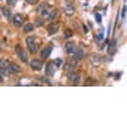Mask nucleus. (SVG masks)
I'll return each mask as SVG.
<instances>
[{
    "instance_id": "f257e3e1",
    "label": "nucleus",
    "mask_w": 127,
    "mask_h": 127,
    "mask_svg": "<svg viewBox=\"0 0 127 127\" xmlns=\"http://www.w3.org/2000/svg\"><path fill=\"white\" fill-rule=\"evenodd\" d=\"M26 43H27V46H28V50L30 53H36L38 51V47H39V44L37 42V39L35 37H27L26 38Z\"/></svg>"
},
{
    "instance_id": "f03ea898",
    "label": "nucleus",
    "mask_w": 127,
    "mask_h": 127,
    "mask_svg": "<svg viewBox=\"0 0 127 127\" xmlns=\"http://www.w3.org/2000/svg\"><path fill=\"white\" fill-rule=\"evenodd\" d=\"M15 51H16L17 56H19V58H20L21 60L23 61V63H28V54L20 44H17L16 46H15Z\"/></svg>"
},
{
    "instance_id": "7ed1b4c3",
    "label": "nucleus",
    "mask_w": 127,
    "mask_h": 127,
    "mask_svg": "<svg viewBox=\"0 0 127 127\" xmlns=\"http://www.w3.org/2000/svg\"><path fill=\"white\" fill-rule=\"evenodd\" d=\"M50 8H51V6L47 2H42L40 6L38 7V13H39L42 16H47L49 13H50Z\"/></svg>"
},
{
    "instance_id": "20e7f679",
    "label": "nucleus",
    "mask_w": 127,
    "mask_h": 127,
    "mask_svg": "<svg viewBox=\"0 0 127 127\" xmlns=\"http://www.w3.org/2000/svg\"><path fill=\"white\" fill-rule=\"evenodd\" d=\"M80 74L79 73H75V72H69V74H68V80H69V82L73 86H76V84L80 83Z\"/></svg>"
},
{
    "instance_id": "39448f33",
    "label": "nucleus",
    "mask_w": 127,
    "mask_h": 127,
    "mask_svg": "<svg viewBox=\"0 0 127 127\" xmlns=\"http://www.w3.org/2000/svg\"><path fill=\"white\" fill-rule=\"evenodd\" d=\"M8 63L9 61L6 60V59H1L0 60V74L1 75H8L9 72H8Z\"/></svg>"
},
{
    "instance_id": "423d86ee",
    "label": "nucleus",
    "mask_w": 127,
    "mask_h": 127,
    "mask_svg": "<svg viewBox=\"0 0 127 127\" xmlns=\"http://www.w3.org/2000/svg\"><path fill=\"white\" fill-rule=\"evenodd\" d=\"M56 68L57 66L53 64V61H51V63H47L46 65V70H45V73H46L47 76H53L54 73H56Z\"/></svg>"
},
{
    "instance_id": "0eeeda50",
    "label": "nucleus",
    "mask_w": 127,
    "mask_h": 127,
    "mask_svg": "<svg viewBox=\"0 0 127 127\" xmlns=\"http://www.w3.org/2000/svg\"><path fill=\"white\" fill-rule=\"evenodd\" d=\"M8 72L9 73H20L21 72V67L17 65L16 63H13V61H9L8 63Z\"/></svg>"
},
{
    "instance_id": "6e6552de",
    "label": "nucleus",
    "mask_w": 127,
    "mask_h": 127,
    "mask_svg": "<svg viewBox=\"0 0 127 127\" xmlns=\"http://www.w3.org/2000/svg\"><path fill=\"white\" fill-rule=\"evenodd\" d=\"M83 58H84L83 49H75V51H74V57H73L74 60L80 61V60H82Z\"/></svg>"
},
{
    "instance_id": "1a4fd4ad",
    "label": "nucleus",
    "mask_w": 127,
    "mask_h": 127,
    "mask_svg": "<svg viewBox=\"0 0 127 127\" xmlns=\"http://www.w3.org/2000/svg\"><path fill=\"white\" fill-rule=\"evenodd\" d=\"M23 21H24V19H23V16H22L21 14H15V15H14L13 23H14L15 27H21V26L23 24Z\"/></svg>"
},
{
    "instance_id": "9d476101",
    "label": "nucleus",
    "mask_w": 127,
    "mask_h": 127,
    "mask_svg": "<svg viewBox=\"0 0 127 127\" xmlns=\"http://www.w3.org/2000/svg\"><path fill=\"white\" fill-rule=\"evenodd\" d=\"M51 52H52V46H46V47H44V49H42V51L39 52V56H40V58L45 59V58H47L50 56Z\"/></svg>"
},
{
    "instance_id": "9b49d317",
    "label": "nucleus",
    "mask_w": 127,
    "mask_h": 127,
    "mask_svg": "<svg viewBox=\"0 0 127 127\" xmlns=\"http://www.w3.org/2000/svg\"><path fill=\"white\" fill-rule=\"evenodd\" d=\"M30 66L32 67L35 70H40L42 68H43V63L39 61L38 59H35V60H32L30 63Z\"/></svg>"
},
{
    "instance_id": "f8f14e48",
    "label": "nucleus",
    "mask_w": 127,
    "mask_h": 127,
    "mask_svg": "<svg viewBox=\"0 0 127 127\" xmlns=\"http://www.w3.org/2000/svg\"><path fill=\"white\" fill-rule=\"evenodd\" d=\"M59 29V24L57 23H51L49 27H47V33L49 35H54V33L58 31Z\"/></svg>"
},
{
    "instance_id": "ddd939ff",
    "label": "nucleus",
    "mask_w": 127,
    "mask_h": 127,
    "mask_svg": "<svg viewBox=\"0 0 127 127\" xmlns=\"http://www.w3.org/2000/svg\"><path fill=\"white\" fill-rule=\"evenodd\" d=\"M65 49H66V52L67 53H69V54H72V53H74V51H75V44L73 43V42H67L66 43V45H65Z\"/></svg>"
},
{
    "instance_id": "4468645a",
    "label": "nucleus",
    "mask_w": 127,
    "mask_h": 127,
    "mask_svg": "<svg viewBox=\"0 0 127 127\" xmlns=\"http://www.w3.org/2000/svg\"><path fill=\"white\" fill-rule=\"evenodd\" d=\"M74 12H75V9H74V7H73V3H67L66 7H65V13H66V15L72 16V15H74Z\"/></svg>"
},
{
    "instance_id": "2eb2a0df",
    "label": "nucleus",
    "mask_w": 127,
    "mask_h": 127,
    "mask_svg": "<svg viewBox=\"0 0 127 127\" xmlns=\"http://www.w3.org/2000/svg\"><path fill=\"white\" fill-rule=\"evenodd\" d=\"M76 63L77 61L76 60H72L70 61V63H68L66 65V69L68 70V73H69V72H74V70H75V67H76Z\"/></svg>"
},
{
    "instance_id": "dca6fc26",
    "label": "nucleus",
    "mask_w": 127,
    "mask_h": 127,
    "mask_svg": "<svg viewBox=\"0 0 127 127\" xmlns=\"http://www.w3.org/2000/svg\"><path fill=\"white\" fill-rule=\"evenodd\" d=\"M117 51V42L116 40H112L109 45V53L110 54H114Z\"/></svg>"
},
{
    "instance_id": "f3484780",
    "label": "nucleus",
    "mask_w": 127,
    "mask_h": 127,
    "mask_svg": "<svg viewBox=\"0 0 127 127\" xmlns=\"http://www.w3.org/2000/svg\"><path fill=\"white\" fill-rule=\"evenodd\" d=\"M91 64L94 65V66H99L100 65V59L98 56H96V54H93L91 56V59H90Z\"/></svg>"
},
{
    "instance_id": "a211bd4d",
    "label": "nucleus",
    "mask_w": 127,
    "mask_h": 127,
    "mask_svg": "<svg viewBox=\"0 0 127 127\" xmlns=\"http://www.w3.org/2000/svg\"><path fill=\"white\" fill-rule=\"evenodd\" d=\"M58 14H59V10H57V9H54V10H52V12H50L49 13V19H50L51 21H54L56 19H57V16H58Z\"/></svg>"
},
{
    "instance_id": "6ab92c4d",
    "label": "nucleus",
    "mask_w": 127,
    "mask_h": 127,
    "mask_svg": "<svg viewBox=\"0 0 127 127\" xmlns=\"http://www.w3.org/2000/svg\"><path fill=\"white\" fill-rule=\"evenodd\" d=\"M32 30H33V24H31V23L26 24V26H24V28H23V31H24L26 33L31 32Z\"/></svg>"
},
{
    "instance_id": "aec40b11",
    "label": "nucleus",
    "mask_w": 127,
    "mask_h": 127,
    "mask_svg": "<svg viewBox=\"0 0 127 127\" xmlns=\"http://www.w3.org/2000/svg\"><path fill=\"white\" fill-rule=\"evenodd\" d=\"M2 14L7 17V19H8V20H10V19H12V14H10V10L8 9L7 7H3V8H2Z\"/></svg>"
},
{
    "instance_id": "412c9836",
    "label": "nucleus",
    "mask_w": 127,
    "mask_h": 127,
    "mask_svg": "<svg viewBox=\"0 0 127 127\" xmlns=\"http://www.w3.org/2000/svg\"><path fill=\"white\" fill-rule=\"evenodd\" d=\"M104 38V29H99V32H98V40H103Z\"/></svg>"
},
{
    "instance_id": "4be33fe9",
    "label": "nucleus",
    "mask_w": 127,
    "mask_h": 127,
    "mask_svg": "<svg viewBox=\"0 0 127 127\" xmlns=\"http://www.w3.org/2000/svg\"><path fill=\"white\" fill-rule=\"evenodd\" d=\"M72 35H73V32H72V30H69V29H67V30L65 31V37H66V38L72 37Z\"/></svg>"
},
{
    "instance_id": "5701e85b",
    "label": "nucleus",
    "mask_w": 127,
    "mask_h": 127,
    "mask_svg": "<svg viewBox=\"0 0 127 127\" xmlns=\"http://www.w3.org/2000/svg\"><path fill=\"white\" fill-rule=\"evenodd\" d=\"M125 16H126V5L123 7V10H121V19L125 20Z\"/></svg>"
},
{
    "instance_id": "b1692460",
    "label": "nucleus",
    "mask_w": 127,
    "mask_h": 127,
    "mask_svg": "<svg viewBox=\"0 0 127 127\" xmlns=\"http://www.w3.org/2000/svg\"><path fill=\"white\" fill-rule=\"evenodd\" d=\"M36 24L38 26V27H42V26L44 24V21L42 20V19H37V20H36Z\"/></svg>"
},
{
    "instance_id": "393cba45",
    "label": "nucleus",
    "mask_w": 127,
    "mask_h": 127,
    "mask_svg": "<svg viewBox=\"0 0 127 127\" xmlns=\"http://www.w3.org/2000/svg\"><path fill=\"white\" fill-rule=\"evenodd\" d=\"M26 2H28L29 5H36L38 2V0H26Z\"/></svg>"
},
{
    "instance_id": "a878e982",
    "label": "nucleus",
    "mask_w": 127,
    "mask_h": 127,
    "mask_svg": "<svg viewBox=\"0 0 127 127\" xmlns=\"http://www.w3.org/2000/svg\"><path fill=\"white\" fill-rule=\"evenodd\" d=\"M95 16H96V20H97V22H98V23H100V22H102V16H100L99 14L98 13H96L95 14Z\"/></svg>"
},
{
    "instance_id": "bb28decb",
    "label": "nucleus",
    "mask_w": 127,
    "mask_h": 127,
    "mask_svg": "<svg viewBox=\"0 0 127 127\" xmlns=\"http://www.w3.org/2000/svg\"><path fill=\"white\" fill-rule=\"evenodd\" d=\"M53 64H54V65H56V66H59V65H60V64H61V59H56V60H54L53 61Z\"/></svg>"
},
{
    "instance_id": "cd10ccee",
    "label": "nucleus",
    "mask_w": 127,
    "mask_h": 127,
    "mask_svg": "<svg viewBox=\"0 0 127 127\" xmlns=\"http://www.w3.org/2000/svg\"><path fill=\"white\" fill-rule=\"evenodd\" d=\"M7 3H8V5L14 6V5H15V0H7Z\"/></svg>"
},
{
    "instance_id": "c85d7f7f",
    "label": "nucleus",
    "mask_w": 127,
    "mask_h": 127,
    "mask_svg": "<svg viewBox=\"0 0 127 127\" xmlns=\"http://www.w3.org/2000/svg\"><path fill=\"white\" fill-rule=\"evenodd\" d=\"M88 31H89V30H88V28L86 27V26H83V32H84V33H87Z\"/></svg>"
},
{
    "instance_id": "c756f323",
    "label": "nucleus",
    "mask_w": 127,
    "mask_h": 127,
    "mask_svg": "<svg viewBox=\"0 0 127 127\" xmlns=\"http://www.w3.org/2000/svg\"><path fill=\"white\" fill-rule=\"evenodd\" d=\"M66 1H67V2H68V3H73V1H74V0H66Z\"/></svg>"
},
{
    "instance_id": "7c9ffc66",
    "label": "nucleus",
    "mask_w": 127,
    "mask_h": 127,
    "mask_svg": "<svg viewBox=\"0 0 127 127\" xmlns=\"http://www.w3.org/2000/svg\"><path fill=\"white\" fill-rule=\"evenodd\" d=\"M2 81V77H1V74H0V82Z\"/></svg>"
}]
</instances>
